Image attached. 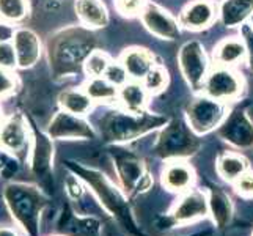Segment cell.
Returning a JSON list of instances; mask_svg holds the SVG:
<instances>
[{
	"label": "cell",
	"mask_w": 253,
	"mask_h": 236,
	"mask_svg": "<svg viewBox=\"0 0 253 236\" xmlns=\"http://www.w3.org/2000/svg\"><path fill=\"white\" fill-rule=\"evenodd\" d=\"M234 190L244 198H252L253 197V170H247L242 173L241 177L233 183Z\"/></svg>",
	"instance_id": "35"
},
{
	"label": "cell",
	"mask_w": 253,
	"mask_h": 236,
	"mask_svg": "<svg viewBox=\"0 0 253 236\" xmlns=\"http://www.w3.org/2000/svg\"><path fill=\"white\" fill-rule=\"evenodd\" d=\"M208 206H209V214H211L214 224L223 229L228 225L233 216V203L231 198L226 192L220 188H212L209 192L208 198Z\"/></svg>",
	"instance_id": "22"
},
{
	"label": "cell",
	"mask_w": 253,
	"mask_h": 236,
	"mask_svg": "<svg viewBox=\"0 0 253 236\" xmlns=\"http://www.w3.org/2000/svg\"><path fill=\"white\" fill-rule=\"evenodd\" d=\"M252 236H253V235H252Z\"/></svg>",
	"instance_id": "45"
},
{
	"label": "cell",
	"mask_w": 253,
	"mask_h": 236,
	"mask_svg": "<svg viewBox=\"0 0 253 236\" xmlns=\"http://www.w3.org/2000/svg\"><path fill=\"white\" fill-rule=\"evenodd\" d=\"M3 202L13 221L27 236H40L41 216L46 208L42 190L22 181H11L3 188Z\"/></svg>",
	"instance_id": "3"
},
{
	"label": "cell",
	"mask_w": 253,
	"mask_h": 236,
	"mask_svg": "<svg viewBox=\"0 0 253 236\" xmlns=\"http://www.w3.org/2000/svg\"><path fill=\"white\" fill-rule=\"evenodd\" d=\"M66 167L91 189L96 198L99 200L101 206L106 209L110 216L115 217L118 224L123 227L125 230H127L129 233H132L135 236H143L142 230L138 229L135 224L132 208H130L127 202V197L125 195L126 192H123L118 186L113 185L102 172L96 170L93 167H85V165L77 164V162H68Z\"/></svg>",
	"instance_id": "2"
},
{
	"label": "cell",
	"mask_w": 253,
	"mask_h": 236,
	"mask_svg": "<svg viewBox=\"0 0 253 236\" xmlns=\"http://www.w3.org/2000/svg\"><path fill=\"white\" fill-rule=\"evenodd\" d=\"M30 14L29 0H0V21L6 24H19Z\"/></svg>",
	"instance_id": "29"
},
{
	"label": "cell",
	"mask_w": 253,
	"mask_h": 236,
	"mask_svg": "<svg viewBox=\"0 0 253 236\" xmlns=\"http://www.w3.org/2000/svg\"><path fill=\"white\" fill-rule=\"evenodd\" d=\"M2 120H3V118H2V110H0V123H2Z\"/></svg>",
	"instance_id": "43"
},
{
	"label": "cell",
	"mask_w": 253,
	"mask_h": 236,
	"mask_svg": "<svg viewBox=\"0 0 253 236\" xmlns=\"http://www.w3.org/2000/svg\"><path fill=\"white\" fill-rule=\"evenodd\" d=\"M246 55H247L246 43H244V40H236V38H226L220 41L214 50V58L222 66L236 65Z\"/></svg>",
	"instance_id": "25"
},
{
	"label": "cell",
	"mask_w": 253,
	"mask_h": 236,
	"mask_svg": "<svg viewBox=\"0 0 253 236\" xmlns=\"http://www.w3.org/2000/svg\"><path fill=\"white\" fill-rule=\"evenodd\" d=\"M84 90L93 102H109L118 98V89L106 77H90L88 82L84 85Z\"/></svg>",
	"instance_id": "28"
},
{
	"label": "cell",
	"mask_w": 253,
	"mask_h": 236,
	"mask_svg": "<svg viewBox=\"0 0 253 236\" xmlns=\"http://www.w3.org/2000/svg\"><path fill=\"white\" fill-rule=\"evenodd\" d=\"M140 14L143 25L154 37L161 40H174L179 35L178 22L167 11L162 10L161 6L146 3Z\"/></svg>",
	"instance_id": "15"
},
{
	"label": "cell",
	"mask_w": 253,
	"mask_h": 236,
	"mask_svg": "<svg viewBox=\"0 0 253 236\" xmlns=\"http://www.w3.org/2000/svg\"><path fill=\"white\" fill-rule=\"evenodd\" d=\"M146 2L145 0H115V8L123 16H135L143 11Z\"/></svg>",
	"instance_id": "36"
},
{
	"label": "cell",
	"mask_w": 253,
	"mask_h": 236,
	"mask_svg": "<svg viewBox=\"0 0 253 236\" xmlns=\"http://www.w3.org/2000/svg\"><path fill=\"white\" fill-rule=\"evenodd\" d=\"M85 183L76 177V175H69V177L65 180V189H66V194L71 200H81L85 194Z\"/></svg>",
	"instance_id": "37"
},
{
	"label": "cell",
	"mask_w": 253,
	"mask_h": 236,
	"mask_svg": "<svg viewBox=\"0 0 253 236\" xmlns=\"http://www.w3.org/2000/svg\"><path fill=\"white\" fill-rule=\"evenodd\" d=\"M101 136L109 143H125L167 125V117L150 112H109L101 118Z\"/></svg>",
	"instance_id": "4"
},
{
	"label": "cell",
	"mask_w": 253,
	"mask_h": 236,
	"mask_svg": "<svg viewBox=\"0 0 253 236\" xmlns=\"http://www.w3.org/2000/svg\"><path fill=\"white\" fill-rule=\"evenodd\" d=\"M2 167H3V164H2V162H0V172H2Z\"/></svg>",
	"instance_id": "44"
},
{
	"label": "cell",
	"mask_w": 253,
	"mask_h": 236,
	"mask_svg": "<svg viewBox=\"0 0 253 236\" xmlns=\"http://www.w3.org/2000/svg\"><path fill=\"white\" fill-rule=\"evenodd\" d=\"M247 170L249 162L236 153H223L217 159V173L228 183H234Z\"/></svg>",
	"instance_id": "27"
},
{
	"label": "cell",
	"mask_w": 253,
	"mask_h": 236,
	"mask_svg": "<svg viewBox=\"0 0 253 236\" xmlns=\"http://www.w3.org/2000/svg\"><path fill=\"white\" fill-rule=\"evenodd\" d=\"M104 77H106L107 81L115 87H123L127 82L129 74L121 63H110L106 74H104Z\"/></svg>",
	"instance_id": "34"
},
{
	"label": "cell",
	"mask_w": 253,
	"mask_h": 236,
	"mask_svg": "<svg viewBox=\"0 0 253 236\" xmlns=\"http://www.w3.org/2000/svg\"><path fill=\"white\" fill-rule=\"evenodd\" d=\"M0 236H21V235L16 229H13V227L0 225Z\"/></svg>",
	"instance_id": "40"
},
{
	"label": "cell",
	"mask_w": 253,
	"mask_h": 236,
	"mask_svg": "<svg viewBox=\"0 0 253 236\" xmlns=\"http://www.w3.org/2000/svg\"><path fill=\"white\" fill-rule=\"evenodd\" d=\"M14 30H16L14 25L0 21V43L11 41L13 40V35H14Z\"/></svg>",
	"instance_id": "39"
},
{
	"label": "cell",
	"mask_w": 253,
	"mask_h": 236,
	"mask_svg": "<svg viewBox=\"0 0 253 236\" xmlns=\"http://www.w3.org/2000/svg\"><path fill=\"white\" fill-rule=\"evenodd\" d=\"M195 175L189 164L181 159L170 161L162 170V185L173 192H186L194 185Z\"/></svg>",
	"instance_id": "18"
},
{
	"label": "cell",
	"mask_w": 253,
	"mask_h": 236,
	"mask_svg": "<svg viewBox=\"0 0 253 236\" xmlns=\"http://www.w3.org/2000/svg\"><path fill=\"white\" fill-rule=\"evenodd\" d=\"M16 89H17V79L11 69L0 68V99L13 94Z\"/></svg>",
	"instance_id": "32"
},
{
	"label": "cell",
	"mask_w": 253,
	"mask_h": 236,
	"mask_svg": "<svg viewBox=\"0 0 253 236\" xmlns=\"http://www.w3.org/2000/svg\"><path fill=\"white\" fill-rule=\"evenodd\" d=\"M58 106L74 115H86L93 107V99L82 89H66L58 94Z\"/></svg>",
	"instance_id": "23"
},
{
	"label": "cell",
	"mask_w": 253,
	"mask_h": 236,
	"mask_svg": "<svg viewBox=\"0 0 253 236\" xmlns=\"http://www.w3.org/2000/svg\"><path fill=\"white\" fill-rule=\"evenodd\" d=\"M169 82L167 71L162 66H154L143 79V85L148 93H159L165 89Z\"/></svg>",
	"instance_id": "31"
},
{
	"label": "cell",
	"mask_w": 253,
	"mask_h": 236,
	"mask_svg": "<svg viewBox=\"0 0 253 236\" xmlns=\"http://www.w3.org/2000/svg\"><path fill=\"white\" fill-rule=\"evenodd\" d=\"M148 92L143 84L126 82L118 90V99L127 112H142L145 109Z\"/></svg>",
	"instance_id": "26"
},
{
	"label": "cell",
	"mask_w": 253,
	"mask_h": 236,
	"mask_svg": "<svg viewBox=\"0 0 253 236\" xmlns=\"http://www.w3.org/2000/svg\"><path fill=\"white\" fill-rule=\"evenodd\" d=\"M112 156L113 162H115V170L120 185L127 195H138L153 186L151 175L146 170L143 161L138 156L126 150H121V148H113Z\"/></svg>",
	"instance_id": "6"
},
{
	"label": "cell",
	"mask_w": 253,
	"mask_h": 236,
	"mask_svg": "<svg viewBox=\"0 0 253 236\" xmlns=\"http://www.w3.org/2000/svg\"><path fill=\"white\" fill-rule=\"evenodd\" d=\"M178 65L187 84L194 89L203 87V82L208 76V58L205 47L200 41H187L179 49Z\"/></svg>",
	"instance_id": "11"
},
{
	"label": "cell",
	"mask_w": 253,
	"mask_h": 236,
	"mask_svg": "<svg viewBox=\"0 0 253 236\" xmlns=\"http://www.w3.org/2000/svg\"><path fill=\"white\" fill-rule=\"evenodd\" d=\"M225 112L226 110L222 101L212 99L209 96H200L187 107L189 126L195 134H208L223 123L226 118Z\"/></svg>",
	"instance_id": "8"
},
{
	"label": "cell",
	"mask_w": 253,
	"mask_h": 236,
	"mask_svg": "<svg viewBox=\"0 0 253 236\" xmlns=\"http://www.w3.org/2000/svg\"><path fill=\"white\" fill-rule=\"evenodd\" d=\"M209 233L206 232V233H195V235H190V236H208Z\"/></svg>",
	"instance_id": "41"
},
{
	"label": "cell",
	"mask_w": 253,
	"mask_h": 236,
	"mask_svg": "<svg viewBox=\"0 0 253 236\" xmlns=\"http://www.w3.org/2000/svg\"><path fill=\"white\" fill-rule=\"evenodd\" d=\"M76 14L86 29H101L109 24V14L101 0H76Z\"/></svg>",
	"instance_id": "20"
},
{
	"label": "cell",
	"mask_w": 253,
	"mask_h": 236,
	"mask_svg": "<svg viewBox=\"0 0 253 236\" xmlns=\"http://www.w3.org/2000/svg\"><path fill=\"white\" fill-rule=\"evenodd\" d=\"M110 58L102 50H93L84 63V71L88 77H104L110 65Z\"/></svg>",
	"instance_id": "30"
},
{
	"label": "cell",
	"mask_w": 253,
	"mask_h": 236,
	"mask_svg": "<svg viewBox=\"0 0 253 236\" xmlns=\"http://www.w3.org/2000/svg\"><path fill=\"white\" fill-rule=\"evenodd\" d=\"M96 49V37L84 25L68 27L50 37L47 57L55 77L74 76L84 68L85 60Z\"/></svg>",
	"instance_id": "1"
},
{
	"label": "cell",
	"mask_w": 253,
	"mask_h": 236,
	"mask_svg": "<svg viewBox=\"0 0 253 236\" xmlns=\"http://www.w3.org/2000/svg\"><path fill=\"white\" fill-rule=\"evenodd\" d=\"M198 146L200 142L192 128L178 118L164 126L154 153L162 159H184V157L195 154Z\"/></svg>",
	"instance_id": "5"
},
{
	"label": "cell",
	"mask_w": 253,
	"mask_h": 236,
	"mask_svg": "<svg viewBox=\"0 0 253 236\" xmlns=\"http://www.w3.org/2000/svg\"><path fill=\"white\" fill-rule=\"evenodd\" d=\"M215 8L209 0H194L181 13V24L190 30H202L212 24Z\"/></svg>",
	"instance_id": "19"
},
{
	"label": "cell",
	"mask_w": 253,
	"mask_h": 236,
	"mask_svg": "<svg viewBox=\"0 0 253 236\" xmlns=\"http://www.w3.org/2000/svg\"><path fill=\"white\" fill-rule=\"evenodd\" d=\"M219 136L225 142L241 150L253 148V123L246 110H233L219 126Z\"/></svg>",
	"instance_id": "13"
},
{
	"label": "cell",
	"mask_w": 253,
	"mask_h": 236,
	"mask_svg": "<svg viewBox=\"0 0 253 236\" xmlns=\"http://www.w3.org/2000/svg\"><path fill=\"white\" fill-rule=\"evenodd\" d=\"M101 222L96 217L76 214L68 205L58 221V230L63 236H101Z\"/></svg>",
	"instance_id": "17"
},
{
	"label": "cell",
	"mask_w": 253,
	"mask_h": 236,
	"mask_svg": "<svg viewBox=\"0 0 253 236\" xmlns=\"http://www.w3.org/2000/svg\"><path fill=\"white\" fill-rule=\"evenodd\" d=\"M54 139L46 131L32 126V146H30V172L40 181L41 188L50 189L52 183V162H54Z\"/></svg>",
	"instance_id": "7"
},
{
	"label": "cell",
	"mask_w": 253,
	"mask_h": 236,
	"mask_svg": "<svg viewBox=\"0 0 253 236\" xmlns=\"http://www.w3.org/2000/svg\"><path fill=\"white\" fill-rule=\"evenodd\" d=\"M250 24H252V29H253V14L250 16Z\"/></svg>",
	"instance_id": "42"
},
{
	"label": "cell",
	"mask_w": 253,
	"mask_h": 236,
	"mask_svg": "<svg viewBox=\"0 0 253 236\" xmlns=\"http://www.w3.org/2000/svg\"><path fill=\"white\" fill-rule=\"evenodd\" d=\"M209 214L206 195L200 190H190L182 195L170 214L174 224H187Z\"/></svg>",
	"instance_id": "16"
},
{
	"label": "cell",
	"mask_w": 253,
	"mask_h": 236,
	"mask_svg": "<svg viewBox=\"0 0 253 236\" xmlns=\"http://www.w3.org/2000/svg\"><path fill=\"white\" fill-rule=\"evenodd\" d=\"M11 43L16 50L17 68L30 69L38 65L42 55V45L37 32L29 27H16Z\"/></svg>",
	"instance_id": "14"
},
{
	"label": "cell",
	"mask_w": 253,
	"mask_h": 236,
	"mask_svg": "<svg viewBox=\"0 0 253 236\" xmlns=\"http://www.w3.org/2000/svg\"><path fill=\"white\" fill-rule=\"evenodd\" d=\"M121 65L125 66L129 77L132 79H145V76L156 66L154 57L151 52L140 47L126 49L121 57Z\"/></svg>",
	"instance_id": "21"
},
{
	"label": "cell",
	"mask_w": 253,
	"mask_h": 236,
	"mask_svg": "<svg viewBox=\"0 0 253 236\" xmlns=\"http://www.w3.org/2000/svg\"><path fill=\"white\" fill-rule=\"evenodd\" d=\"M0 68L11 69V71L17 68L16 50L11 41L0 43Z\"/></svg>",
	"instance_id": "33"
},
{
	"label": "cell",
	"mask_w": 253,
	"mask_h": 236,
	"mask_svg": "<svg viewBox=\"0 0 253 236\" xmlns=\"http://www.w3.org/2000/svg\"><path fill=\"white\" fill-rule=\"evenodd\" d=\"M32 133L29 121L21 113H13L0 123V150L13 156H25L30 153Z\"/></svg>",
	"instance_id": "9"
},
{
	"label": "cell",
	"mask_w": 253,
	"mask_h": 236,
	"mask_svg": "<svg viewBox=\"0 0 253 236\" xmlns=\"http://www.w3.org/2000/svg\"><path fill=\"white\" fill-rule=\"evenodd\" d=\"M203 90L206 96L212 99L222 102L231 101L236 99L242 92V79L228 66L219 65L211 73H208L203 82Z\"/></svg>",
	"instance_id": "12"
},
{
	"label": "cell",
	"mask_w": 253,
	"mask_h": 236,
	"mask_svg": "<svg viewBox=\"0 0 253 236\" xmlns=\"http://www.w3.org/2000/svg\"><path fill=\"white\" fill-rule=\"evenodd\" d=\"M241 33H242L244 43H246V49H247V55H249L250 68L253 69V29H252V25L244 24Z\"/></svg>",
	"instance_id": "38"
},
{
	"label": "cell",
	"mask_w": 253,
	"mask_h": 236,
	"mask_svg": "<svg viewBox=\"0 0 253 236\" xmlns=\"http://www.w3.org/2000/svg\"><path fill=\"white\" fill-rule=\"evenodd\" d=\"M253 14V0H223L220 19L225 27H236Z\"/></svg>",
	"instance_id": "24"
},
{
	"label": "cell",
	"mask_w": 253,
	"mask_h": 236,
	"mask_svg": "<svg viewBox=\"0 0 253 236\" xmlns=\"http://www.w3.org/2000/svg\"><path fill=\"white\" fill-rule=\"evenodd\" d=\"M46 133L54 141H93L96 133L93 126L81 115L58 110L50 118Z\"/></svg>",
	"instance_id": "10"
}]
</instances>
